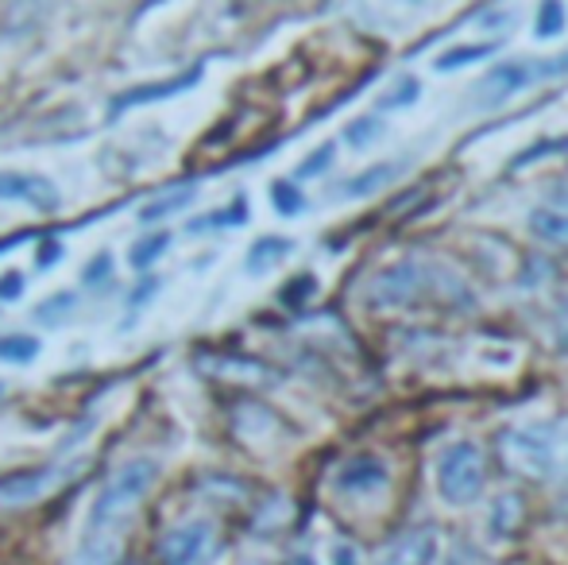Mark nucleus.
Returning <instances> with one entry per match:
<instances>
[{"instance_id":"dca6fc26","label":"nucleus","mask_w":568,"mask_h":565,"mask_svg":"<svg viewBox=\"0 0 568 565\" xmlns=\"http://www.w3.org/2000/svg\"><path fill=\"white\" fill-rule=\"evenodd\" d=\"M194 82H197V70H194V74L174 78V82L148 85V90H132V93H124V98L116 101V113H120V109H128V105H143V101H155V98H166V93H179V90H186V85H194Z\"/></svg>"},{"instance_id":"4be33fe9","label":"nucleus","mask_w":568,"mask_h":565,"mask_svg":"<svg viewBox=\"0 0 568 565\" xmlns=\"http://www.w3.org/2000/svg\"><path fill=\"white\" fill-rule=\"evenodd\" d=\"M271 202H275L278 213H298L302 205H306V198H302V190L291 186V182H275V186H271Z\"/></svg>"},{"instance_id":"c85d7f7f","label":"nucleus","mask_w":568,"mask_h":565,"mask_svg":"<svg viewBox=\"0 0 568 565\" xmlns=\"http://www.w3.org/2000/svg\"><path fill=\"white\" fill-rule=\"evenodd\" d=\"M20 294H23V275L20 272H8L4 280H0V299L12 302V299H20Z\"/></svg>"},{"instance_id":"0eeeda50","label":"nucleus","mask_w":568,"mask_h":565,"mask_svg":"<svg viewBox=\"0 0 568 565\" xmlns=\"http://www.w3.org/2000/svg\"><path fill=\"white\" fill-rule=\"evenodd\" d=\"M70 476V468H28V473H12L0 481V507H28L47 500L62 481Z\"/></svg>"},{"instance_id":"f03ea898","label":"nucleus","mask_w":568,"mask_h":565,"mask_svg":"<svg viewBox=\"0 0 568 565\" xmlns=\"http://www.w3.org/2000/svg\"><path fill=\"white\" fill-rule=\"evenodd\" d=\"M364 302L372 310H460L476 306L471 286L434 256H406L375 272L364 286Z\"/></svg>"},{"instance_id":"f8f14e48","label":"nucleus","mask_w":568,"mask_h":565,"mask_svg":"<svg viewBox=\"0 0 568 565\" xmlns=\"http://www.w3.org/2000/svg\"><path fill=\"white\" fill-rule=\"evenodd\" d=\"M403 174V163H379V167H367L364 174H356V179H348L341 186V198H364V194H375V190L390 186V182Z\"/></svg>"},{"instance_id":"7ed1b4c3","label":"nucleus","mask_w":568,"mask_h":565,"mask_svg":"<svg viewBox=\"0 0 568 565\" xmlns=\"http://www.w3.org/2000/svg\"><path fill=\"white\" fill-rule=\"evenodd\" d=\"M499 453L510 473L526 481H568V415L518 423L499 437Z\"/></svg>"},{"instance_id":"2f4dec72","label":"nucleus","mask_w":568,"mask_h":565,"mask_svg":"<svg viewBox=\"0 0 568 565\" xmlns=\"http://www.w3.org/2000/svg\"><path fill=\"white\" fill-rule=\"evenodd\" d=\"M337 565H356V554L348 546H337Z\"/></svg>"},{"instance_id":"20e7f679","label":"nucleus","mask_w":568,"mask_h":565,"mask_svg":"<svg viewBox=\"0 0 568 565\" xmlns=\"http://www.w3.org/2000/svg\"><path fill=\"white\" fill-rule=\"evenodd\" d=\"M568 74V51L557 54V59L534 62V59H518V62H503V67H491L471 90V105L476 109H499L507 105L515 93L530 90V85L546 82V78Z\"/></svg>"},{"instance_id":"ddd939ff","label":"nucleus","mask_w":568,"mask_h":565,"mask_svg":"<svg viewBox=\"0 0 568 565\" xmlns=\"http://www.w3.org/2000/svg\"><path fill=\"white\" fill-rule=\"evenodd\" d=\"M503 39H487V43H464V47H449L445 54H437L434 67L442 70V74H449V70H460L468 67V62H487L495 51H499Z\"/></svg>"},{"instance_id":"b1692460","label":"nucleus","mask_w":568,"mask_h":565,"mask_svg":"<svg viewBox=\"0 0 568 565\" xmlns=\"http://www.w3.org/2000/svg\"><path fill=\"white\" fill-rule=\"evenodd\" d=\"M244 221V202H236V205H229L225 213H210V218H202L194 229H217V225H240Z\"/></svg>"},{"instance_id":"f3484780","label":"nucleus","mask_w":568,"mask_h":565,"mask_svg":"<svg viewBox=\"0 0 568 565\" xmlns=\"http://www.w3.org/2000/svg\"><path fill=\"white\" fill-rule=\"evenodd\" d=\"M565 31V4L561 0H541L538 8V39H554Z\"/></svg>"},{"instance_id":"cd10ccee","label":"nucleus","mask_w":568,"mask_h":565,"mask_svg":"<svg viewBox=\"0 0 568 565\" xmlns=\"http://www.w3.org/2000/svg\"><path fill=\"white\" fill-rule=\"evenodd\" d=\"M109 272H113V256H105V252H101V256L90 260V268H85V283H90V286L105 283Z\"/></svg>"},{"instance_id":"1a4fd4ad","label":"nucleus","mask_w":568,"mask_h":565,"mask_svg":"<svg viewBox=\"0 0 568 565\" xmlns=\"http://www.w3.org/2000/svg\"><path fill=\"white\" fill-rule=\"evenodd\" d=\"M0 198H8V202H28L36 205V210H59V190L51 186L47 179H39V174H20V171H4L0 174Z\"/></svg>"},{"instance_id":"f257e3e1","label":"nucleus","mask_w":568,"mask_h":565,"mask_svg":"<svg viewBox=\"0 0 568 565\" xmlns=\"http://www.w3.org/2000/svg\"><path fill=\"white\" fill-rule=\"evenodd\" d=\"M155 481H159V465L148 457L124 461V465L109 476L105 488L93 500V512H90V523H85L82 543H78L74 565H116L120 562L128 535H132V523L143 507V496H148Z\"/></svg>"},{"instance_id":"423d86ee","label":"nucleus","mask_w":568,"mask_h":565,"mask_svg":"<svg viewBox=\"0 0 568 565\" xmlns=\"http://www.w3.org/2000/svg\"><path fill=\"white\" fill-rule=\"evenodd\" d=\"M221 554V531L210 519H190L159 538L163 565H213Z\"/></svg>"},{"instance_id":"412c9836","label":"nucleus","mask_w":568,"mask_h":565,"mask_svg":"<svg viewBox=\"0 0 568 565\" xmlns=\"http://www.w3.org/2000/svg\"><path fill=\"white\" fill-rule=\"evenodd\" d=\"M166 244H171V236L166 233H155V236H148V241H140L132 249V268H151L159 256H163Z\"/></svg>"},{"instance_id":"c756f323","label":"nucleus","mask_w":568,"mask_h":565,"mask_svg":"<svg viewBox=\"0 0 568 565\" xmlns=\"http://www.w3.org/2000/svg\"><path fill=\"white\" fill-rule=\"evenodd\" d=\"M449 565H495L491 558H484L479 551H471V546H460V551L453 554Z\"/></svg>"},{"instance_id":"6ab92c4d","label":"nucleus","mask_w":568,"mask_h":565,"mask_svg":"<svg viewBox=\"0 0 568 565\" xmlns=\"http://www.w3.org/2000/svg\"><path fill=\"white\" fill-rule=\"evenodd\" d=\"M36 353H39L36 337H23V333H16V337H0V361L23 364V361H31Z\"/></svg>"},{"instance_id":"9b49d317","label":"nucleus","mask_w":568,"mask_h":565,"mask_svg":"<svg viewBox=\"0 0 568 565\" xmlns=\"http://www.w3.org/2000/svg\"><path fill=\"white\" fill-rule=\"evenodd\" d=\"M530 233L546 241L549 249H568V202L554 198V202L538 205L530 213Z\"/></svg>"},{"instance_id":"2eb2a0df","label":"nucleus","mask_w":568,"mask_h":565,"mask_svg":"<svg viewBox=\"0 0 568 565\" xmlns=\"http://www.w3.org/2000/svg\"><path fill=\"white\" fill-rule=\"evenodd\" d=\"M197 198V190H171V194H163V198H155V202H148L140 210V221L143 225H155V221H166L171 213H179V210H186L190 202Z\"/></svg>"},{"instance_id":"7c9ffc66","label":"nucleus","mask_w":568,"mask_h":565,"mask_svg":"<svg viewBox=\"0 0 568 565\" xmlns=\"http://www.w3.org/2000/svg\"><path fill=\"white\" fill-rule=\"evenodd\" d=\"M59 256H62V244L59 241H43V249H39V256H36V268H51Z\"/></svg>"},{"instance_id":"9d476101","label":"nucleus","mask_w":568,"mask_h":565,"mask_svg":"<svg viewBox=\"0 0 568 565\" xmlns=\"http://www.w3.org/2000/svg\"><path fill=\"white\" fill-rule=\"evenodd\" d=\"M383 484H387V465L379 457H352L337 473V488L348 496H367V492H379Z\"/></svg>"},{"instance_id":"a211bd4d","label":"nucleus","mask_w":568,"mask_h":565,"mask_svg":"<svg viewBox=\"0 0 568 565\" xmlns=\"http://www.w3.org/2000/svg\"><path fill=\"white\" fill-rule=\"evenodd\" d=\"M518 519H523V504H518V496H499L495 515H491L495 535H510V531L518 527Z\"/></svg>"},{"instance_id":"39448f33","label":"nucleus","mask_w":568,"mask_h":565,"mask_svg":"<svg viewBox=\"0 0 568 565\" xmlns=\"http://www.w3.org/2000/svg\"><path fill=\"white\" fill-rule=\"evenodd\" d=\"M487 484V465H484V453L479 445L471 442H453L442 450L437 457V492H442L445 504H476L479 492Z\"/></svg>"},{"instance_id":"5701e85b","label":"nucleus","mask_w":568,"mask_h":565,"mask_svg":"<svg viewBox=\"0 0 568 565\" xmlns=\"http://www.w3.org/2000/svg\"><path fill=\"white\" fill-rule=\"evenodd\" d=\"M70 306H74V294H54L51 302H43V306H39V322H43V325H59L62 322L59 310H70Z\"/></svg>"},{"instance_id":"6e6552de","label":"nucleus","mask_w":568,"mask_h":565,"mask_svg":"<svg viewBox=\"0 0 568 565\" xmlns=\"http://www.w3.org/2000/svg\"><path fill=\"white\" fill-rule=\"evenodd\" d=\"M437 562V531L434 527H410L398 538H390L379 551L375 565H434Z\"/></svg>"},{"instance_id":"4468645a","label":"nucleus","mask_w":568,"mask_h":565,"mask_svg":"<svg viewBox=\"0 0 568 565\" xmlns=\"http://www.w3.org/2000/svg\"><path fill=\"white\" fill-rule=\"evenodd\" d=\"M294 244L283 241V236H263V241L252 244V252H247V272H271L275 264H283L286 256H291Z\"/></svg>"},{"instance_id":"aec40b11","label":"nucleus","mask_w":568,"mask_h":565,"mask_svg":"<svg viewBox=\"0 0 568 565\" xmlns=\"http://www.w3.org/2000/svg\"><path fill=\"white\" fill-rule=\"evenodd\" d=\"M344 140H348L352 148H372L375 140H383V121H379V117H364V121H352L348 132H344Z\"/></svg>"},{"instance_id":"393cba45","label":"nucleus","mask_w":568,"mask_h":565,"mask_svg":"<svg viewBox=\"0 0 568 565\" xmlns=\"http://www.w3.org/2000/svg\"><path fill=\"white\" fill-rule=\"evenodd\" d=\"M414 98H418V82L403 78V85L387 93V109H406V105H414Z\"/></svg>"},{"instance_id":"bb28decb","label":"nucleus","mask_w":568,"mask_h":565,"mask_svg":"<svg viewBox=\"0 0 568 565\" xmlns=\"http://www.w3.org/2000/svg\"><path fill=\"white\" fill-rule=\"evenodd\" d=\"M554 341H557L561 353H568V294L557 302V310H554Z\"/></svg>"},{"instance_id":"a878e982","label":"nucleus","mask_w":568,"mask_h":565,"mask_svg":"<svg viewBox=\"0 0 568 565\" xmlns=\"http://www.w3.org/2000/svg\"><path fill=\"white\" fill-rule=\"evenodd\" d=\"M329 163H333V143H325V148H317L314 155H310V163H302V167H298V179H310V174H322Z\"/></svg>"}]
</instances>
